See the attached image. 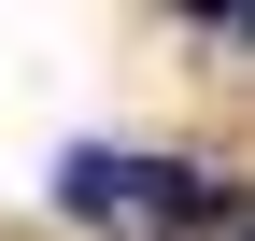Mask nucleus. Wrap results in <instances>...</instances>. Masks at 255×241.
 I'll return each mask as SVG.
<instances>
[{
    "instance_id": "obj_3",
    "label": "nucleus",
    "mask_w": 255,
    "mask_h": 241,
    "mask_svg": "<svg viewBox=\"0 0 255 241\" xmlns=\"http://www.w3.org/2000/svg\"><path fill=\"white\" fill-rule=\"evenodd\" d=\"M241 28H255V0H241Z\"/></svg>"
},
{
    "instance_id": "obj_1",
    "label": "nucleus",
    "mask_w": 255,
    "mask_h": 241,
    "mask_svg": "<svg viewBox=\"0 0 255 241\" xmlns=\"http://www.w3.org/2000/svg\"><path fill=\"white\" fill-rule=\"evenodd\" d=\"M57 199H71V213H213V185H184V170H156V156H71Z\"/></svg>"
},
{
    "instance_id": "obj_2",
    "label": "nucleus",
    "mask_w": 255,
    "mask_h": 241,
    "mask_svg": "<svg viewBox=\"0 0 255 241\" xmlns=\"http://www.w3.org/2000/svg\"><path fill=\"white\" fill-rule=\"evenodd\" d=\"M184 14H241V0H184Z\"/></svg>"
}]
</instances>
